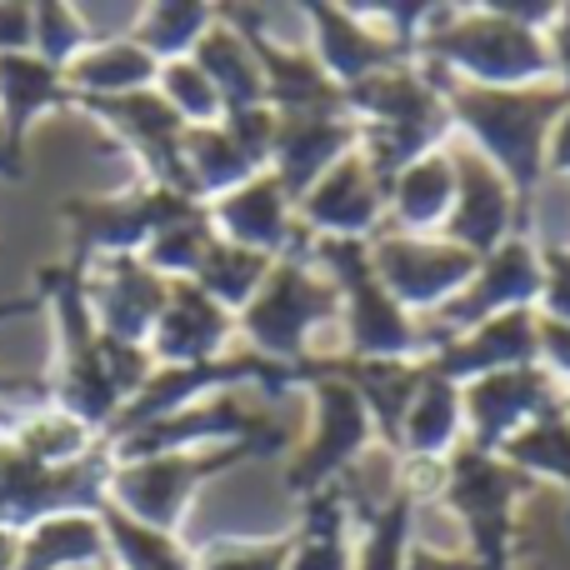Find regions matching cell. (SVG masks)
I'll return each mask as SVG.
<instances>
[{
  "label": "cell",
  "mask_w": 570,
  "mask_h": 570,
  "mask_svg": "<svg viewBox=\"0 0 570 570\" xmlns=\"http://www.w3.org/2000/svg\"><path fill=\"white\" fill-rule=\"evenodd\" d=\"M421 70L445 96L451 126H461L465 136H471V150H481V156L505 176V186L515 190L521 226H525L535 186H541V176H546V146H551V130L570 106V86L556 80V86L485 90V86H461V80L441 76L435 66H421Z\"/></svg>",
  "instance_id": "obj_1"
},
{
  "label": "cell",
  "mask_w": 570,
  "mask_h": 570,
  "mask_svg": "<svg viewBox=\"0 0 570 570\" xmlns=\"http://www.w3.org/2000/svg\"><path fill=\"white\" fill-rule=\"evenodd\" d=\"M86 256H66L56 266L36 271V295L46 301L50 321H56V371L50 381V405L66 415H76L80 425H90L96 435H106V425L120 415L126 395L110 381L106 361V335L96 331V315L86 301Z\"/></svg>",
  "instance_id": "obj_2"
},
{
  "label": "cell",
  "mask_w": 570,
  "mask_h": 570,
  "mask_svg": "<svg viewBox=\"0 0 570 570\" xmlns=\"http://www.w3.org/2000/svg\"><path fill=\"white\" fill-rule=\"evenodd\" d=\"M411 60L435 66L441 76L461 80V86H485V90H521L556 76L541 30L515 26L495 6H475V10L435 6Z\"/></svg>",
  "instance_id": "obj_3"
},
{
  "label": "cell",
  "mask_w": 570,
  "mask_h": 570,
  "mask_svg": "<svg viewBox=\"0 0 570 570\" xmlns=\"http://www.w3.org/2000/svg\"><path fill=\"white\" fill-rule=\"evenodd\" d=\"M345 106L361 126V160L381 186H391L405 166H415L431 150H445V136L455 130L445 96L415 60H401V66L351 86Z\"/></svg>",
  "instance_id": "obj_4"
},
{
  "label": "cell",
  "mask_w": 570,
  "mask_h": 570,
  "mask_svg": "<svg viewBox=\"0 0 570 570\" xmlns=\"http://www.w3.org/2000/svg\"><path fill=\"white\" fill-rule=\"evenodd\" d=\"M285 445V431H266L256 441H236V445H210V451H176V455H150V461H116L106 481V505H116L120 515L150 525V531L180 535L190 495L206 481L226 475L240 461H261L276 455Z\"/></svg>",
  "instance_id": "obj_5"
},
{
  "label": "cell",
  "mask_w": 570,
  "mask_h": 570,
  "mask_svg": "<svg viewBox=\"0 0 570 570\" xmlns=\"http://www.w3.org/2000/svg\"><path fill=\"white\" fill-rule=\"evenodd\" d=\"M305 246H311V236H301V246L271 266L261 295L236 315V335L246 341V351L281 361V365L311 361L305 355L311 351V335L341 315V291L305 261Z\"/></svg>",
  "instance_id": "obj_6"
},
{
  "label": "cell",
  "mask_w": 570,
  "mask_h": 570,
  "mask_svg": "<svg viewBox=\"0 0 570 570\" xmlns=\"http://www.w3.org/2000/svg\"><path fill=\"white\" fill-rule=\"evenodd\" d=\"M531 491V475L505 465L501 455L481 451V445L461 441L445 455L441 475V501L451 515H461L471 556L491 570H515V501Z\"/></svg>",
  "instance_id": "obj_7"
},
{
  "label": "cell",
  "mask_w": 570,
  "mask_h": 570,
  "mask_svg": "<svg viewBox=\"0 0 570 570\" xmlns=\"http://www.w3.org/2000/svg\"><path fill=\"white\" fill-rule=\"evenodd\" d=\"M110 465L116 461L106 445L76 465H46L16 441H0V531L26 535L50 515H100Z\"/></svg>",
  "instance_id": "obj_8"
},
{
  "label": "cell",
  "mask_w": 570,
  "mask_h": 570,
  "mask_svg": "<svg viewBox=\"0 0 570 570\" xmlns=\"http://www.w3.org/2000/svg\"><path fill=\"white\" fill-rule=\"evenodd\" d=\"M196 210H206V206L180 196V190L150 186V180L106 190V196L60 200V220H66V230H70V256H86V261L140 256L160 230L196 216Z\"/></svg>",
  "instance_id": "obj_9"
},
{
  "label": "cell",
  "mask_w": 570,
  "mask_h": 570,
  "mask_svg": "<svg viewBox=\"0 0 570 570\" xmlns=\"http://www.w3.org/2000/svg\"><path fill=\"white\" fill-rule=\"evenodd\" d=\"M311 405H315V425H311V441L305 451L291 461L285 471V485L295 495H315L325 485L341 481V471L355 461V455L371 445L375 425H371V411H365L361 391L341 375V361H325V375L311 381Z\"/></svg>",
  "instance_id": "obj_10"
},
{
  "label": "cell",
  "mask_w": 570,
  "mask_h": 570,
  "mask_svg": "<svg viewBox=\"0 0 570 570\" xmlns=\"http://www.w3.org/2000/svg\"><path fill=\"white\" fill-rule=\"evenodd\" d=\"M475 266L481 261L471 256V250L451 246V240L441 236H401V230H381V236L371 240V271L375 281H381V291L391 295L395 305H405L411 315L421 311H441V305H451L455 295L471 285Z\"/></svg>",
  "instance_id": "obj_11"
},
{
  "label": "cell",
  "mask_w": 570,
  "mask_h": 570,
  "mask_svg": "<svg viewBox=\"0 0 570 570\" xmlns=\"http://www.w3.org/2000/svg\"><path fill=\"white\" fill-rule=\"evenodd\" d=\"M70 110L100 120V126L136 156L140 180L190 196L186 160H180V140H186L190 126L156 96V90H136V96H76Z\"/></svg>",
  "instance_id": "obj_12"
},
{
  "label": "cell",
  "mask_w": 570,
  "mask_h": 570,
  "mask_svg": "<svg viewBox=\"0 0 570 570\" xmlns=\"http://www.w3.org/2000/svg\"><path fill=\"white\" fill-rule=\"evenodd\" d=\"M535 301H541V250L525 236H511L505 246H495L491 256H481L471 285H465L451 305L435 311V345H441L445 335H461V331H471V325L491 321V315L535 311Z\"/></svg>",
  "instance_id": "obj_13"
},
{
  "label": "cell",
  "mask_w": 570,
  "mask_h": 570,
  "mask_svg": "<svg viewBox=\"0 0 570 570\" xmlns=\"http://www.w3.org/2000/svg\"><path fill=\"white\" fill-rule=\"evenodd\" d=\"M461 405H465V435H471V445L495 455L531 421H541L546 411L566 405V385L546 365H521V371H501V375L461 385Z\"/></svg>",
  "instance_id": "obj_14"
},
{
  "label": "cell",
  "mask_w": 570,
  "mask_h": 570,
  "mask_svg": "<svg viewBox=\"0 0 570 570\" xmlns=\"http://www.w3.org/2000/svg\"><path fill=\"white\" fill-rule=\"evenodd\" d=\"M295 226L315 240H375L385 226V190L371 176V166L361 160V150H351L345 160H335L301 200H295Z\"/></svg>",
  "instance_id": "obj_15"
},
{
  "label": "cell",
  "mask_w": 570,
  "mask_h": 570,
  "mask_svg": "<svg viewBox=\"0 0 570 570\" xmlns=\"http://www.w3.org/2000/svg\"><path fill=\"white\" fill-rule=\"evenodd\" d=\"M521 365H541V315L535 311L491 315V321L471 325L461 335H445L425 355V371L455 385L485 381V375H501V371H521Z\"/></svg>",
  "instance_id": "obj_16"
},
{
  "label": "cell",
  "mask_w": 570,
  "mask_h": 570,
  "mask_svg": "<svg viewBox=\"0 0 570 570\" xmlns=\"http://www.w3.org/2000/svg\"><path fill=\"white\" fill-rule=\"evenodd\" d=\"M451 160H455V210L441 226V240H451V246L471 250L481 261L511 236H521V206H515V190L505 186V176L481 150L451 146Z\"/></svg>",
  "instance_id": "obj_17"
},
{
  "label": "cell",
  "mask_w": 570,
  "mask_h": 570,
  "mask_svg": "<svg viewBox=\"0 0 570 570\" xmlns=\"http://www.w3.org/2000/svg\"><path fill=\"white\" fill-rule=\"evenodd\" d=\"M276 431V425L256 421L236 395H210V401L190 405V411L160 415V421L140 425V431L120 435L116 445H106L110 461H150V455H176V451H210V445H236L256 441V435Z\"/></svg>",
  "instance_id": "obj_18"
},
{
  "label": "cell",
  "mask_w": 570,
  "mask_h": 570,
  "mask_svg": "<svg viewBox=\"0 0 570 570\" xmlns=\"http://www.w3.org/2000/svg\"><path fill=\"white\" fill-rule=\"evenodd\" d=\"M170 281H160L140 256H106L90 261L86 301L96 315V331L120 345H150L160 311H166Z\"/></svg>",
  "instance_id": "obj_19"
},
{
  "label": "cell",
  "mask_w": 570,
  "mask_h": 570,
  "mask_svg": "<svg viewBox=\"0 0 570 570\" xmlns=\"http://www.w3.org/2000/svg\"><path fill=\"white\" fill-rule=\"evenodd\" d=\"M351 150H361V126H355L351 106H325V110H295L281 116L276 150H271V176L291 196V206Z\"/></svg>",
  "instance_id": "obj_20"
},
{
  "label": "cell",
  "mask_w": 570,
  "mask_h": 570,
  "mask_svg": "<svg viewBox=\"0 0 570 570\" xmlns=\"http://www.w3.org/2000/svg\"><path fill=\"white\" fill-rule=\"evenodd\" d=\"M345 315V361H425L435 351V331H425L405 305L381 291V281L361 276L341 291Z\"/></svg>",
  "instance_id": "obj_21"
},
{
  "label": "cell",
  "mask_w": 570,
  "mask_h": 570,
  "mask_svg": "<svg viewBox=\"0 0 570 570\" xmlns=\"http://www.w3.org/2000/svg\"><path fill=\"white\" fill-rule=\"evenodd\" d=\"M301 16L311 20L315 60H321V70L341 90H351V86H361V80L411 60V50L395 46L385 30L365 26V16H355V6H321V0H315V6H301Z\"/></svg>",
  "instance_id": "obj_22"
},
{
  "label": "cell",
  "mask_w": 570,
  "mask_h": 570,
  "mask_svg": "<svg viewBox=\"0 0 570 570\" xmlns=\"http://www.w3.org/2000/svg\"><path fill=\"white\" fill-rule=\"evenodd\" d=\"M230 341H236V315L210 301L196 281H170L166 311H160L146 351L156 355V365H206L236 351Z\"/></svg>",
  "instance_id": "obj_23"
},
{
  "label": "cell",
  "mask_w": 570,
  "mask_h": 570,
  "mask_svg": "<svg viewBox=\"0 0 570 570\" xmlns=\"http://www.w3.org/2000/svg\"><path fill=\"white\" fill-rule=\"evenodd\" d=\"M206 210H210V226H216L220 240H230V246H240V250H256V256H266V261L291 256L305 236V230L295 226L291 196L281 190V180L271 176V170L246 180V186L230 190V196L210 200Z\"/></svg>",
  "instance_id": "obj_24"
},
{
  "label": "cell",
  "mask_w": 570,
  "mask_h": 570,
  "mask_svg": "<svg viewBox=\"0 0 570 570\" xmlns=\"http://www.w3.org/2000/svg\"><path fill=\"white\" fill-rule=\"evenodd\" d=\"M50 110H70L66 70L46 66L40 56H0V160H6V180H20L30 126Z\"/></svg>",
  "instance_id": "obj_25"
},
{
  "label": "cell",
  "mask_w": 570,
  "mask_h": 570,
  "mask_svg": "<svg viewBox=\"0 0 570 570\" xmlns=\"http://www.w3.org/2000/svg\"><path fill=\"white\" fill-rule=\"evenodd\" d=\"M236 36H246V46L256 50V66H261V76H266V106L276 110V116L325 110V106H341L345 100V90L321 70L315 50H295V46H285V40H271L266 30H236Z\"/></svg>",
  "instance_id": "obj_26"
},
{
  "label": "cell",
  "mask_w": 570,
  "mask_h": 570,
  "mask_svg": "<svg viewBox=\"0 0 570 570\" xmlns=\"http://www.w3.org/2000/svg\"><path fill=\"white\" fill-rule=\"evenodd\" d=\"M455 210V160L451 146L421 156L415 166H405L401 176L385 186V216L391 226H401V236H425L441 230Z\"/></svg>",
  "instance_id": "obj_27"
},
{
  "label": "cell",
  "mask_w": 570,
  "mask_h": 570,
  "mask_svg": "<svg viewBox=\"0 0 570 570\" xmlns=\"http://www.w3.org/2000/svg\"><path fill=\"white\" fill-rule=\"evenodd\" d=\"M106 561L110 551L100 515H50L20 535L16 570H96Z\"/></svg>",
  "instance_id": "obj_28"
},
{
  "label": "cell",
  "mask_w": 570,
  "mask_h": 570,
  "mask_svg": "<svg viewBox=\"0 0 570 570\" xmlns=\"http://www.w3.org/2000/svg\"><path fill=\"white\" fill-rule=\"evenodd\" d=\"M341 361V375L361 391L365 411H371V425L385 435L391 445H401V425H405V411L415 405L425 385V361Z\"/></svg>",
  "instance_id": "obj_29"
},
{
  "label": "cell",
  "mask_w": 570,
  "mask_h": 570,
  "mask_svg": "<svg viewBox=\"0 0 570 570\" xmlns=\"http://www.w3.org/2000/svg\"><path fill=\"white\" fill-rule=\"evenodd\" d=\"M180 160H186L190 200H200V206H210V200L240 190L246 180L266 176V170L250 166L246 150L226 136V126H190L186 140H180Z\"/></svg>",
  "instance_id": "obj_30"
},
{
  "label": "cell",
  "mask_w": 570,
  "mask_h": 570,
  "mask_svg": "<svg viewBox=\"0 0 570 570\" xmlns=\"http://www.w3.org/2000/svg\"><path fill=\"white\" fill-rule=\"evenodd\" d=\"M285 570H355V546H351V511L335 485L305 495L301 525H295V551Z\"/></svg>",
  "instance_id": "obj_31"
},
{
  "label": "cell",
  "mask_w": 570,
  "mask_h": 570,
  "mask_svg": "<svg viewBox=\"0 0 570 570\" xmlns=\"http://www.w3.org/2000/svg\"><path fill=\"white\" fill-rule=\"evenodd\" d=\"M160 66L136 46L130 36L96 40L76 66L66 70L70 100L76 96H136V90H156Z\"/></svg>",
  "instance_id": "obj_32"
},
{
  "label": "cell",
  "mask_w": 570,
  "mask_h": 570,
  "mask_svg": "<svg viewBox=\"0 0 570 570\" xmlns=\"http://www.w3.org/2000/svg\"><path fill=\"white\" fill-rule=\"evenodd\" d=\"M190 60L210 76V86H216L226 116L230 110L266 106V76H261V66H256V50H250L246 36H236L220 16H216V26L206 30V40L196 46V56Z\"/></svg>",
  "instance_id": "obj_33"
},
{
  "label": "cell",
  "mask_w": 570,
  "mask_h": 570,
  "mask_svg": "<svg viewBox=\"0 0 570 570\" xmlns=\"http://www.w3.org/2000/svg\"><path fill=\"white\" fill-rule=\"evenodd\" d=\"M461 431H465L461 385L425 371V385H421V395H415V405L405 411L401 445H395V451L421 455V461H441V455H451L455 445H461Z\"/></svg>",
  "instance_id": "obj_34"
},
{
  "label": "cell",
  "mask_w": 570,
  "mask_h": 570,
  "mask_svg": "<svg viewBox=\"0 0 570 570\" xmlns=\"http://www.w3.org/2000/svg\"><path fill=\"white\" fill-rule=\"evenodd\" d=\"M216 26V6H196V0H160V6H140L130 40L146 50L156 66L170 60H190L206 30Z\"/></svg>",
  "instance_id": "obj_35"
},
{
  "label": "cell",
  "mask_w": 570,
  "mask_h": 570,
  "mask_svg": "<svg viewBox=\"0 0 570 570\" xmlns=\"http://www.w3.org/2000/svg\"><path fill=\"white\" fill-rule=\"evenodd\" d=\"M100 525H106V551L116 570H196V551L180 546V535L150 531V525L120 515L116 505L100 511Z\"/></svg>",
  "instance_id": "obj_36"
},
{
  "label": "cell",
  "mask_w": 570,
  "mask_h": 570,
  "mask_svg": "<svg viewBox=\"0 0 570 570\" xmlns=\"http://www.w3.org/2000/svg\"><path fill=\"white\" fill-rule=\"evenodd\" d=\"M495 455H501L505 465H515L521 475H531V481L546 475V481H556L570 495V411L566 405L546 411L541 421H531L521 435H511Z\"/></svg>",
  "instance_id": "obj_37"
},
{
  "label": "cell",
  "mask_w": 570,
  "mask_h": 570,
  "mask_svg": "<svg viewBox=\"0 0 570 570\" xmlns=\"http://www.w3.org/2000/svg\"><path fill=\"white\" fill-rule=\"evenodd\" d=\"M271 266H276V261L256 256V250H240V246H230V240L216 236L210 240V250H206V261H200V271L190 281H196L216 305H226L230 315H240L261 295Z\"/></svg>",
  "instance_id": "obj_38"
},
{
  "label": "cell",
  "mask_w": 570,
  "mask_h": 570,
  "mask_svg": "<svg viewBox=\"0 0 570 570\" xmlns=\"http://www.w3.org/2000/svg\"><path fill=\"white\" fill-rule=\"evenodd\" d=\"M10 441H16L20 451H30L36 461H46V465H76L96 451L100 435L90 431V425H80L76 415L56 411V405H40V411H30L26 421L16 425Z\"/></svg>",
  "instance_id": "obj_39"
},
{
  "label": "cell",
  "mask_w": 570,
  "mask_h": 570,
  "mask_svg": "<svg viewBox=\"0 0 570 570\" xmlns=\"http://www.w3.org/2000/svg\"><path fill=\"white\" fill-rule=\"evenodd\" d=\"M411 521H415V491H395L385 505L365 515V535L355 546V570H405V551H411Z\"/></svg>",
  "instance_id": "obj_40"
},
{
  "label": "cell",
  "mask_w": 570,
  "mask_h": 570,
  "mask_svg": "<svg viewBox=\"0 0 570 570\" xmlns=\"http://www.w3.org/2000/svg\"><path fill=\"white\" fill-rule=\"evenodd\" d=\"M210 240H216L210 210H196V216H186V220H176V226L160 230V236L140 250V261H146L160 281H190L200 271V261H206Z\"/></svg>",
  "instance_id": "obj_41"
},
{
  "label": "cell",
  "mask_w": 570,
  "mask_h": 570,
  "mask_svg": "<svg viewBox=\"0 0 570 570\" xmlns=\"http://www.w3.org/2000/svg\"><path fill=\"white\" fill-rule=\"evenodd\" d=\"M156 96L166 100L186 126H220V116H226L216 86H210V76L196 66V60H170V66H160Z\"/></svg>",
  "instance_id": "obj_42"
},
{
  "label": "cell",
  "mask_w": 570,
  "mask_h": 570,
  "mask_svg": "<svg viewBox=\"0 0 570 570\" xmlns=\"http://www.w3.org/2000/svg\"><path fill=\"white\" fill-rule=\"evenodd\" d=\"M96 46L80 6H60V0H40L36 6V56L56 70H70L86 50Z\"/></svg>",
  "instance_id": "obj_43"
},
{
  "label": "cell",
  "mask_w": 570,
  "mask_h": 570,
  "mask_svg": "<svg viewBox=\"0 0 570 570\" xmlns=\"http://www.w3.org/2000/svg\"><path fill=\"white\" fill-rule=\"evenodd\" d=\"M295 551V531L276 541H216L196 551V570H285Z\"/></svg>",
  "instance_id": "obj_44"
},
{
  "label": "cell",
  "mask_w": 570,
  "mask_h": 570,
  "mask_svg": "<svg viewBox=\"0 0 570 570\" xmlns=\"http://www.w3.org/2000/svg\"><path fill=\"white\" fill-rule=\"evenodd\" d=\"M226 136L246 150V160L256 170H271V150H276V130H281V116L271 106H250V110H230L220 116Z\"/></svg>",
  "instance_id": "obj_45"
},
{
  "label": "cell",
  "mask_w": 570,
  "mask_h": 570,
  "mask_svg": "<svg viewBox=\"0 0 570 570\" xmlns=\"http://www.w3.org/2000/svg\"><path fill=\"white\" fill-rule=\"evenodd\" d=\"M535 315L570 325V246L541 250V301H535Z\"/></svg>",
  "instance_id": "obj_46"
},
{
  "label": "cell",
  "mask_w": 570,
  "mask_h": 570,
  "mask_svg": "<svg viewBox=\"0 0 570 570\" xmlns=\"http://www.w3.org/2000/svg\"><path fill=\"white\" fill-rule=\"evenodd\" d=\"M0 56H36V6L0 0Z\"/></svg>",
  "instance_id": "obj_47"
},
{
  "label": "cell",
  "mask_w": 570,
  "mask_h": 570,
  "mask_svg": "<svg viewBox=\"0 0 570 570\" xmlns=\"http://www.w3.org/2000/svg\"><path fill=\"white\" fill-rule=\"evenodd\" d=\"M541 365L570 391V325L541 321Z\"/></svg>",
  "instance_id": "obj_48"
},
{
  "label": "cell",
  "mask_w": 570,
  "mask_h": 570,
  "mask_svg": "<svg viewBox=\"0 0 570 570\" xmlns=\"http://www.w3.org/2000/svg\"><path fill=\"white\" fill-rule=\"evenodd\" d=\"M405 570H491V566H481L475 556H445V551H431V546L411 541V551H405Z\"/></svg>",
  "instance_id": "obj_49"
},
{
  "label": "cell",
  "mask_w": 570,
  "mask_h": 570,
  "mask_svg": "<svg viewBox=\"0 0 570 570\" xmlns=\"http://www.w3.org/2000/svg\"><path fill=\"white\" fill-rule=\"evenodd\" d=\"M546 50H551V70L561 76V86H570V6H561V16L546 30Z\"/></svg>",
  "instance_id": "obj_50"
},
{
  "label": "cell",
  "mask_w": 570,
  "mask_h": 570,
  "mask_svg": "<svg viewBox=\"0 0 570 570\" xmlns=\"http://www.w3.org/2000/svg\"><path fill=\"white\" fill-rule=\"evenodd\" d=\"M546 170L570 176V106H566V116L556 120V130H551V146H546Z\"/></svg>",
  "instance_id": "obj_51"
},
{
  "label": "cell",
  "mask_w": 570,
  "mask_h": 570,
  "mask_svg": "<svg viewBox=\"0 0 570 570\" xmlns=\"http://www.w3.org/2000/svg\"><path fill=\"white\" fill-rule=\"evenodd\" d=\"M40 311H46V301H40L36 291H30V295H6V301H0V325L20 321V315H40Z\"/></svg>",
  "instance_id": "obj_52"
},
{
  "label": "cell",
  "mask_w": 570,
  "mask_h": 570,
  "mask_svg": "<svg viewBox=\"0 0 570 570\" xmlns=\"http://www.w3.org/2000/svg\"><path fill=\"white\" fill-rule=\"evenodd\" d=\"M16 561H20V535L0 531V570H16Z\"/></svg>",
  "instance_id": "obj_53"
},
{
  "label": "cell",
  "mask_w": 570,
  "mask_h": 570,
  "mask_svg": "<svg viewBox=\"0 0 570 570\" xmlns=\"http://www.w3.org/2000/svg\"><path fill=\"white\" fill-rule=\"evenodd\" d=\"M566 411H570V391H566Z\"/></svg>",
  "instance_id": "obj_54"
},
{
  "label": "cell",
  "mask_w": 570,
  "mask_h": 570,
  "mask_svg": "<svg viewBox=\"0 0 570 570\" xmlns=\"http://www.w3.org/2000/svg\"><path fill=\"white\" fill-rule=\"evenodd\" d=\"M0 176H6V160H0Z\"/></svg>",
  "instance_id": "obj_55"
}]
</instances>
